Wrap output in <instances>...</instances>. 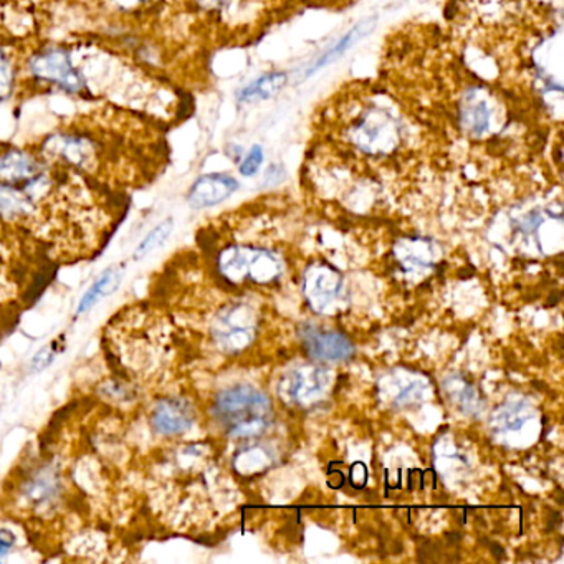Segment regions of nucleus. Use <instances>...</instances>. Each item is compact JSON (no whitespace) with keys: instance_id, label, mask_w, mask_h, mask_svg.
<instances>
[{"instance_id":"f257e3e1","label":"nucleus","mask_w":564,"mask_h":564,"mask_svg":"<svg viewBox=\"0 0 564 564\" xmlns=\"http://www.w3.org/2000/svg\"><path fill=\"white\" fill-rule=\"evenodd\" d=\"M341 138L349 150L371 160L398 154L405 143V127L398 111L371 104L343 123Z\"/></svg>"},{"instance_id":"f03ea898","label":"nucleus","mask_w":564,"mask_h":564,"mask_svg":"<svg viewBox=\"0 0 564 564\" xmlns=\"http://www.w3.org/2000/svg\"><path fill=\"white\" fill-rule=\"evenodd\" d=\"M214 414L234 437L262 434L272 422V405L259 389L232 386L217 395Z\"/></svg>"},{"instance_id":"7ed1b4c3","label":"nucleus","mask_w":564,"mask_h":564,"mask_svg":"<svg viewBox=\"0 0 564 564\" xmlns=\"http://www.w3.org/2000/svg\"><path fill=\"white\" fill-rule=\"evenodd\" d=\"M501 111L497 98L481 85L462 91L457 104V120L462 133L471 140L494 137L500 127Z\"/></svg>"},{"instance_id":"20e7f679","label":"nucleus","mask_w":564,"mask_h":564,"mask_svg":"<svg viewBox=\"0 0 564 564\" xmlns=\"http://www.w3.org/2000/svg\"><path fill=\"white\" fill-rule=\"evenodd\" d=\"M219 272L230 282H273L282 272L279 260L267 250L229 247L219 256Z\"/></svg>"},{"instance_id":"39448f33","label":"nucleus","mask_w":564,"mask_h":564,"mask_svg":"<svg viewBox=\"0 0 564 564\" xmlns=\"http://www.w3.org/2000/svg\"><path fill=\"white\" fill-rule=\"evenodd\" d=\"M29 70L35 80L54 85L65 94L78 95L87 90V82L72 61V55L62 47H47L32 55Z\"/></svg>"},{"instance_id":"423d86ee","label":"nucleus","mask_w":564,"mask_h":564,"mask_svg":"<svg viewBox=\"0 0 564 564\" xmlns=\"http://www.w3.org/2000/svg\"><path fill=\"white\" fill-rule=\"evenodd\" d=\"M256 325L253 313L247 306H230L217 316L214 338L226 351L239 352L256 338Z\"/></svg>"},{"instance_id":"0eeeda50","label":"nucleus","mask_w":564,"mask_h":564,"mask_svg":"<svg viewBox=\"0 0 564 564\" xmlns=\"http://www.w3.org/2000/svg\"><path fill=\"white\" fill-rule=\"evenodd\" d=\"M305 295L316 312H328L341 302L345 295V280L332 265H312L305 276Z\"/></svg>"},{"instance_id":"6e6552de","label":"nucleus","mask_w":564,"mask_h":564,"mask_svg":"<svg viewBox=\"0 0 564 564\" xmlns=\"http://www.w3.org/2000/svg\"><path fill=\"white\" fill-rule=\"evenodd\" d=\"M196 421L193 405L183 398H164L151 412V425L161 435H180Z\"/></svg>"},{"instance_id":"1a4fd4ad","label":"nucleus","mask_w":564,"mask_h":564,"mask_svg":"<svg viewBox=\"0 0 564 564\" xmlns=\"http://www.w3.org/2000/svg\"><path fill=\"white\" fill-rule=\"evenodd\" d=\"M237 189H239V183L236 177L220 173L206 174L191 186L187 203L193 209H207V207L219 206Z\"/></svg>"},{"instance_id":"9d476101","label":"nucleus","mask_w":564,"mask_h":564,"mask_svg":"<svg viewBox=\"0 0 564 564\" xmlns=\"http://www.w3.org/2000/svg\"><path fill=\"white\" fill-rule=\"evenodd\" d=\"M45 151L51 156L64 161L74 167L90 166L95 160V144L90 138L77 137V134H54L48 138Z\"/></svg>"},{"instance_id":"9b49d317","label":"nucleus","mask_w":564,"mask_h":564,"mask_svg":"<svg viewBox=\"0 0 564 564\" xmlns=\"http://www.w3.org/2000/svg\"><path fill=\"white\" fill-rule=\"evenodd\" d=\"M303 343L310 356L318 361H345L355 352L351 341L336 332L313 329L305 336Z\"/></svg>"},{"instance_id":"f8f14e48","label":"nucleus","mask_w":564,"mask_h":564,"mask_svg":"<svg viewBox=\"0 0 564 564\" xmlns=\"http://www.w3.org/2000/svg\"><path fill=\"white\" fill-rule=\"evenodd\" d=\"M285 382L286 389L283 394L289 395L296 404H312L325 391L328 375L318 368L296 369L285 378Z\"/></svg>"},{"instance_id":"ddd939ff","label":"nucleus","mask_w":564,"mask_h":564,"mask_svg":"<svg viewBox=\"0 0 564 564\" xmlns=\"http://www.w3.org/2000/svg\"><path fill=\"white\" fill-rule=\"evenodd\" d=\"M376 28V18L365 19V21L358 22L355 28L349 29L341 39L335 42L328 51L323 52L305 72V78L312 77V75L318 74L323 68L328 67V65L335 64L338 58H341L352 45L358 44L361 39H365L366 35L371 34Z\"/></svg>"},{"instance_id":"4468645a","label":"nucleus","mask_w":564,"mask_h":564,"mask_svg":"<svg viewBox=\"0 0 564 564\" xmlns=\"http://www.w3.org/2000/svg\"><path fill=\"white\" fill-rule=\"evenodd\" d=\"M289 75L285 72H270L260 75L256 80L247 84L237 95V100L242 105L260 104V101L272 100L283 88L286 87Z\"/></svg>"},{"instance_id":"2eb2a0df","label":"nucleus","mask_w":564,"mask_h":564,"mask_svg":"<svg viewBox=\"0 0 564 564\" xmlns=\"http://www.w3.org/2000/svg\"><path fill=\"white\" fill-rule=\"evenodd\" d=\"M61 484L57 474L51 468L34 471L24 484V495L34 507H47L57 498Z\"/></svg>"},{"instance_id":"dca6fc26","label":"nucleus","mask_w":564,"mask_h":564,"mask_svg":"<svg viewBox=\"0 0 564 564\" xmlns=\"http://www.w3.org/2000/svg\"><path fill=\"white\" fill-rule=\"evenodd\" d=\"M121 276H123L121 275V270L117 269V267H111L107 272H104V275L97 280V283H94V286L82 299L80 305L77 308L78 315L90 310L101 296L111 295L120 285Z\"/></svg>"},{"instance_id":"f3484780","label":"nucleus","mask_w":564,"mask_h":564,"mask_svg":"<svg viewBox=\"0 0 564 564\" xmlns=\"http://www.w3.org/2000/svg\"><path fill=\"white\" fill-rule=\"evenodd\" d=\"M174 229V220L166 219L163 223L158 224L147 237H144L143 242L137 247L134 250L133 257L137 260L144 259V257L150 256L154 250L160 249L161 246H164L167 239H170L171 232Z\"/></svg>"},{"instance_id":"a211bd4d","label":"nucleus","mask_w":564,"mask_h":564,"mask_svg":"<svg viewBox=\"0 0 564 564\" xmlns=\"http://www.w3.org/2000/svg\"><path fill=\"white\" fill-rule=\"evenodd\" d=\"M15 72L11 58L0 48V104L11 98L14 91Z\"/></svg>"},{"instance_id":"6ab92c4d","label":"nucleus","mask_w":564,"mask_h":564,"mask_svg":"<svg viewBox=\"0 0 564 564\" xmlns=\"http://www.w3.org/2000/svg\"><path fill=\"white\" fill-rule=\"evenodd\" d=\"M263 158H265L263 148L260 147V144H253L249 153L240 161L239 173L246 177L256 176V174L259 173L260 166H262Z\"/></svg>"},{"instance_id":"aec40b11","label":"nucleus","mask_w":564,"mask_h":564,"mask_svg":"<svg viewBox=\"0 0 564 564\" xmlns=\"http://www.w3.org/2000/svg\"><path fill=\"white\" fill-rule=\"evenodd\" d=\"M285 180V170H283L282 164H272V166L267 170L265 173V184L267 186H276V184L282 183Z\"/></svg>"},{"instance_id":"412c9836","label":"nucleus","mask_w":564,"mask_h":564,"mask_svg":"<svg viewBox=\"0 0 564 564\" xmlns=\"http://www.w3.org/2000/svg\"><path fill=\"white\" fill-rule=\"evenodd\" d=\"M14 543L15 538L11 531L0 530V556H6L11 551V547L14 546Z\"/></svg>"},{"instance_id":"4be33fe9","label":"nucleus","mask_w":564,"mask_h":564,"mask_svg":"<svg viewBox=\"0 0 564 564\" xmlns=\"http://www.w3.org/2000/svg\"><path fill=\"white\" fill-rule=\"evenodd\" d=\"M115 2H117L121 9H127V11H130V9H137L141 8V6L150 4V2H153V0H115Z\"/></svg>"},{"instance_id":"5701e85b","label":"nucleus","mask_w":564,"mask_h":564,"mask_svg":"<svg viewBox=\"0 0 564 564\" xmlns=\"http://www.w3.org/2000/svg\"><path fill=\"white\" fill-rule=\"evenodd\" d=\"M196 2L206 9H223L229 4L230 0H196Z\"/></svg>"}]
</instances>
